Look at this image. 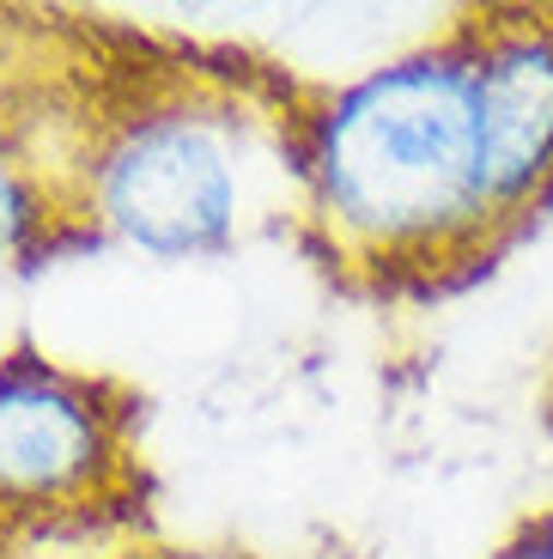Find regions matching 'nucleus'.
Returning <instances> with one entry per match:
<instances>
[{
    "mask_svg": "<svg viewBox=\"0 0 553 559\" xmlns=\"http://www.w3.org/2000/svg\"><path fill=\"white\" fill-rule=\"evenodd\" d=\"M298 207L346 267L432 274L505 238L481 165L462 19L298 110Z\"/></svg>",
    "mask_w": 553,
    "mask_h": 559,
    "instance_id": "nucleus-1",
    "label": "nucleus"
},
{
    "mask_svg": "<svg viewBox=\"0 0 553 559\" xmlns=\"http://www.w3.org/2000/svg\"><path fill=\"white\" fill-rule=\"evenodd\" d=\"M274 177L298 189V116H268L225 85H158L92 134L80 207L153 262H208L268 213Z\"/></svg>",
    "mask_w": 553,
    "mask_h": 559,
    "instance_id": "nucleus-2",
    "label": "nucleus"
},
{
    "mask_svg": "<svg viewBox=\"0 0 553 559\" xmlns=\"http://www.w3.org/2000/svg\"><path fill=\"white\" fill-rule=\"evenodd\" d=\"M122 468V407L85 371L19 347L0 359V511H56Z\"/></svg>",
    "mask_w": 553,
    "mask_h": 559,
    "instance_id": "nucleus-3",
    "label": "nucleus"
},
{
    "mask_svg": "<svg viewBox=\"0 0 553 559\" xmlns=\"http://www.w3.org/2000/svg\"><path fill=\"white\" fill-rule=\"evenodd\" d=\"M462 31L486 189L511 238L553 201V7H493Z\"/></svg>",
    "mask_w": 553,
    "mask_h": 559,
    "instance_id": "nucleus-4",
    "label": "nucleus"
},
{
    "mask_svg": "<svg viewBox=\"0 0 553 559\" xmlns=\"http://www.w3.org/2000/svg\"><path fill=\"white\" fill-rule=\"evenodd\" d=\"M49 225V189L37 182V170L0 140V262L25 255Z\"/></svg>",
    "mask_w": 553,
    "mask_h": 559,
    "instance_id": "nucleus-5",
    "label": "nucleus"
},
{
    "mask_svg": "<svg viewBox=\"0 0 553 559\" xmlns=\"http://www.w3.org/2000/svg\"><path fill=\"white\" fill-rule=\"evenodd\" d=\"M486 559H553V511H529Z\"/></svg>",
    "mask_w": 553,
    "mask_h": 559,
    "instance_id": "nucleus-6",
    "label": "nucleus"
}]
</instances>
